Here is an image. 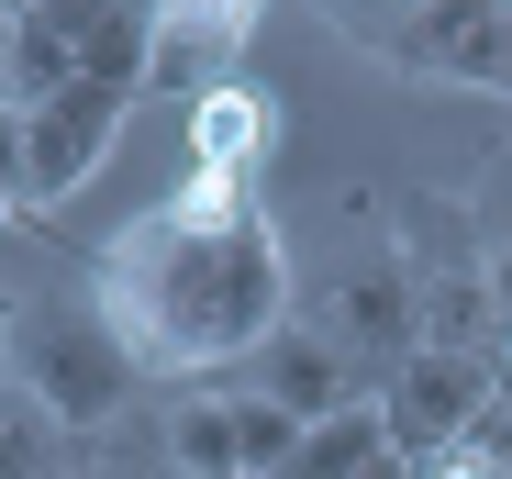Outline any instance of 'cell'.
Listing matches in <instances>:
<instances>
[{
  "label": "cell",
  "instance_id": "6da1fadb",
  "mask_svg": "<svg viewBox=\"0 0 512 479\" xmlns=\"http://www.w3.org/2000/svg\"><path fill=\"white\" fill-rule=\"evenodd\" d=\"M90 312H101V335L134 357V379L245 368L290 324V257H279L268 201H256L245 179L179 168V190L90 257Z\"/></svg>",
  "mask_w": 512,
  "mask_h": 479
},
{
  "label": "cell",
  "instance_id": "7a4b0ae2",
  "mask_svg": "<svg viewBox=\"0 0 512 479\" xmlns=\"http://www.w3.org/2000/svg\"><path fill=\"white\" fill-rule=\"evenodd\" d=\"M357 56L412 67V78H457V90H501L512 101V12L490 0H412V12H334Z\"/></svg>",
  "mask_w": 512,
  "mask_h": 479
},
{
  "label": "cell",
  "instance_id": "3957f363",
  "mask_svg": "<svg viewBox=\"0 0 512 479\" xmlns=\"http://www.w3.org/2000/svg\"><path fill=\"white\" fill-rule=\"evenodd\" d=\"M12 390H34L56 435H101L134 390V357L101 335V312H34V324H12Z\"/></svg>",
  "mask_w": 512,
  "mask_h": 479
},
{
  "label": "cell",
  "instance_id": "277c9868",
  "mask_svg": "<svg viewBox=\"0 0 512 479\" xmlns=\"http://www.w3.org/2000/svg\"><path fill=\"white\" fill-rule=\"evenodd\" d=\"M368 402H379V435H390V457H446L490 402H501V368H479V357H446V346H412L379 390H368Z\"/></svg>",
  "mask_w": 512,
  "mask_h": 479
},
{
  "label": "cell",
  "instance_id": "5b68a950",
  "mask_svg": "<svg viewBox=\"0 0 512 479\" xmlns=\"http://www.w3.org/2000/svg\"><path fill=\"white\" fill-rule=\"evenodd\" d=\"M123 90H67L45 112H23V212L34 201H67V190H90V168L123 145Z\"/></svg>",
  "mask_w": 512,
  "mask_h": 479
},
{
  "label": "cell",
  "instance_id": "8992f818",
  "mask_svg": "<svg viewBox=\"0 0 512 479\" xmlns=\"http://www.w3.org/2000/svg\"><path fill=\"white\" fill-rule=\"evenodd\" d=\"M245 390H256V402H279V413H290L301 435H312V424H334V413H357V402H368V390H357V357H346V346H334L323 324H279L268 346H256V357H245Z\"/></svg>",
  "mask_w": 512,
  "mask_h": 479
},
{
  "label": "cell",
  "instance_id": "52a82bcc",
  "mask_svg": "<svg viewBox=\"0 0 512 479\" xmlns=\"http://www.w3.org/2000/svg\"><path fill=\"white\" fill-rule=\"evenodd\" d=\"M245 34H256V12L234 0H179V12H156V67H145V90H179V101H212V90H234V56H245Z\"/></svg>",
  "mask_w": 512,
  "mask_h": 479
},
{
  "label": "cell",
  "instance_id": "ba28073f",
  "mask_svg": "<svg viewBox=\"0 0 512 479\" xmlns=\"http://www.w3.org/2000/svg\"><path fill=\"white\" fill-rule=\"evenodd\" d=\"M323 335L346 346V357H379V379H390V368L423 346V324H412V279H401V268H368V279H346V290L323 301Z\"/></svg>",
  "mask_w": 512,
  "mask_h": 479
},
{
  "label": "cell",
  "instance_id": "9c48e42d",
  "mask_svg": "<svg viewBox=\"0 0 512 479\" xmlns=\"http://www.w3.org/2000/svg\"><path fill=\"white\" fill-rule=\"evenodd\" d=\"M268 145H279V112L256 101L245 78H234V90H212V101H190V168H201V179H245V190H256Z\"/></svg>",
  "mask_w": 512,
  "mask_h": 479
},
{
  "label": "cell",
  "instance_id": "30bf717a",
  "mask_svg": "<svg viewBox=\"0 0 512 479\" xmlns=\"http://www.w3.org/2000/svg\"><path fill=\"white\" fill-rule=\"evenodd\" d=\"M67 90H90L78 78V0H34V12H12V112H45Z\"/></svg>",
  "mask_w": 512,
  "mask_h": 479
},
{
  "label": "cell",
  "instance_id": "8fae6325",
  "mask_svg": "<svg viewBox=\"0 0 512 479\" xmlns=\"http://www.w3.org/2000/svg\"><path fill=\"white\" fill-rule=\"evenodd\" d=\"M401 279L412 290H435V279H479V234L446 190H412L401 201Z\"/></svg>",
  "mask_w": 512,
  "mask_h": 479
},
{
  "label": "cell",
  "instance_id": "7c38bea8",
  "mask_svg": "<svg viewBox=\"0 0 512 479\" xmlns=\"http://www.w3.org/2000/svg\"><path fill=\"white\" fill-rule=\"evenodd\" d=\"M379 457H390V435H379V402H357V413L312 424V435L290 446V468H279V479H368Z\"/></svg>",
  "mask_w": 512,
  "mask_h": 479
},
{
  "label": "cell",
  "instance_id": "4fadbf2b",
  "mask_svg": "<svg viewBox=\"0 0 512 479\" xmlns=\"http://www.w3.org/2000/svg\"><path fill=\"white\" fill-rule=\"evenodd\" d=\"M167 468H179V479H245L234 468V402H223V390H190V402L167 413Z\"/></svg>",
  "mask_w": 512,
  "mask_h": 479
},
{
  "label": "cell",
  "instance_id": "5bb4252c",
  "mask_svg": "<svg viewBox=\"0 0 512 479\" xmlns=\"http://www.w3.org/2000/svg\"><path fill=\"white\" fill-rule=\"evenodd\" d=\"M56 413L34 402V390H12V379H0V479H56Z\"/></svg>",
  "mask_w": 512,
  "mask_h": 479
},
{
  "label": "cell",
  "instance_id": "9a60e30c",
  "mask_svg": "<svg viewBox=\"0 0 512 479\" xmlns=\"http://www.w3.org/2000/svg\"><path fill=\"white\" fill-rule=\"evenodd\" d=\"M223 402H234V468H245V479H279L290 446H301V424H290L279 402H256V390H223Z\"/></svg>",
  "mask_w": 512,
  "mask_h": 479
},
{
  "label": "cell",
  "instance_id": "2e32d148",
  "mask_svg": "<svg viewBox=\"0 0 512 479\" xmlns=\"http://www.w3.org/2000/svg\"><path fill=\"white\" fill-rule=\"evenodd\" d=\"M412 479H512V402H490V413H479L446 457H423Z\"/></svg>",
  "mask_w": 512,
  "mask_h": 479
},
{
  "label": "cell",
  "instance_id": "e0dca14e",
  "mask_svg": "<svg viewBox=\"0 0 512 479\" xmlns=\"http://www.w3.org/2000/svg\"><path fill=\"white\" fill-rule=\"evenodd\" d=\"M0 201H23V112L12 101H0ZM34 223V212H23Z\"/></svg>",
  "mask_w": 512,
  "mask_h": 479
},
{
  "label": "cell",
  "instance_id": "ac0fdd59",
  "mask_svg": "<svg viewBox=\"0 0 512 479\" xmlns=\"http://www.w3.org/2000/svg\"><path fill=\"white\" fill-rule=\"evenodd\" d=\"M0 101H12V12H0Z\"/></svg>",
  "mask_w": 512,
  "mask_h": 479
},
{
  "label": "cell",
  "instance_id": "d6986e66",
  "mask_svg": "<svg viewBox=\"0 0 512 479\" xmlns=\"http://www.w3.org/2000/svg\"><path fill=\"white\" fill-rule=\"evenodd\" d=\"M368 479H412V457H379V468H368Z\"/></svg>",
  "mask_w": 512,
  "mask_h": 479
},
{
  "label": "cell",
  "instance_id": "ffe728a7",
  "mask_svg": "<svg viewBox=\"0 0 512 479\" xmlns=\"http://www.w3.org/2000/svg\"><path fill=\"white\" fill-rule=\"evenodd\" d=\"M156 479H179V468H156Z\"/></svg>",
  "mask_w": 512,
  "mask_h": 479
}]
</instances>
